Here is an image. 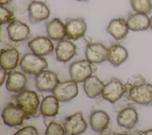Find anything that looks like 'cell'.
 Listing matches in <instances>:
<instances>
[{"instance_id": "2", "label": "cell", "mask_w": 152, "mask_h": 135, "mask_svg": "<svg viewBox=\"0 0 152 135\" xmlns=\"http://www.w3.org/2000/svg\"><path fill=\"white\" fill-rule=\"evenodd\" d=\"M128 99L142 105H149L152 103V84L141 83L130 87L127 91Z\"/></svg>"}, {"instance_id": "12", "label": "cell", "mask_w": 152, "mask_h": 135, "mask_svg": "<svg viewBox=\"0 0 152 135\" xmlns=\"http://www.w3.org/2000/svg\"><path fill=\"white\" fill-rule=\"evenodd\" d=\"M108 48L100 43H90L87 45L85 55L86 59L91 63L99 64L107 58Z\"/></svg>"}, {"instance_id": "11", "label": "cell", "mask_w": 152, "mask_h": 135, "mask_svg": "<svg viewBox=\"0 0 152 135\" xmlns=\"http://www.w3.org/2000/svg\"><path fill=\"white\" fill-rule=\"evenodd\" d=\"M7 30L10 39L15 42L26 40L30 36L29 27L26 23L18 20L11 21L8 26Z\"/></svg>"}, {"instance_id": "13", "label": "cell", "mask_w": 152, "mask_h": 135, "mask_svg": "<svg viewBox=\"0 0 152 135\" xmlns=\"http://www.w3.org/2000/svg\"><path fill=\"white\" fill-rule=\"evenodd\" d=\"M28 12L29 21L33 24L45 20L50 15L48 7L41 1H32L28 7Z\"/></svg>"}, {"instance_id": "20", "label": "cell", "mask_w": 152, "mask_h": 135, "mask_svg": "<svg viewBox=\"0 0 152 135\" xmlns=\"http://www.w3.org/2000/svg\"><path fill=\"white\" fill-rule=\"evenodd\" d=\"M20 61V53L14 48L2 49L1 52V67L7 70L15 68Z\"/></svg>"}, {"instance_id": "26", "label": "cell", "mask_w": 152, "mask_h": 135, "mask_svg": "<svg viewBox=\"0 0 152 135\" xmlns=\"http://www.w3.org/2000/svg\"><path fill=\"white\" fill-rule=\"evenodd\" d=\"M131 5L136 12L148 14L152 11L151 0H130Z\"/></svg>"}, {"instance_id": "27", "label": "cell", "mask_w": 152, "mask_h": 135, "mask_svg": "<svg viewBox=\"0 0 152 135\" xmlns=\"http://www.w3.org/2000/svg\"><path fill=\"white\" fill-rule=\"evenodd\" d=\"M65 134L64 127L61 124L52 121L46 127L45 131L46 135H64Z\"/></svg>"}, {"instance_id": "28", "label": "cell", "mask_w": 152, "mask_h": 135, "mask_svg": "<svg viewBox=\"0 0 152 135\" xmlns=\"http://www.w3.org/2000/svg\"><path fill=\"white\" fill-rule=\"evenodd\" d=\"M14 14L10 10L7 9L3 5H1L0 8V19L1 24L11 23L13 21Z\"/></svg>"}, {"instance_id": "32", "label": "cell", "mask_w": 152, "mask_h": 135, "mask_svg": "<svg viewBox=\"0 0 152 135\" xmlns=\"http://www.w3.org/2000/svg\"><path fill=\"white\" fill-rule=\"evenodd\" d=\"M1 1V5H7L10 4L12 0H0Z\"/></svg>"}, {"instance_id": "31", "label": "cell", "mask_w": 152, "mask_h": 135, "mask_svg": "<svg viewBox=\"0 0 152 135\" xmlns=\"http://www.w3.org/2000/svg\"><path fill=\"white\" fill-rule=\"evenodd\" d=\"M7 70H5V68H2L1 67V75H0V79H1V86H2L4 83V82L5 81L7 74Z\"/></svg>"}, {"instance_id": "22", "label": "cell", "mask_w": 152, "mask_h": 135, "mask_svg": "<svg viewBox=\"0 0 152 135\" xmlns=\"http://www.w3.org/2000/svg\"><path fill=\"white\" fill-rule=\"evenodd\" d=\"M46 31L48 36L53 40L60 41L66 36L65 24L58 18H54L46 24Z\"/></svg>"}, {"instance_id": "4", "label": "cell", "mask_w": 152, "mask_h": 135, "mask_svg": "<svg viewBox=\"0 0 152 135\" xmlns=\"http://www.w3.org/2000/svg\"><path fill=\"white\" fill-rule=\"evenodd\" d=\"M126 92V87L125 84H123L117 78L113 77L109 82L104 84L102 96L104 99L114 103L119 100Z\"/></svg>"}, {"instance_id": "24", "label": "cell", "mask_w": 152, "mask_h": 135, "mask_svg": "<svg viewBox=\"0 0 152 135\" xmlns=\"http://www.w3.org/2000/svg\"><path fill=\"white\" fill-rule=\"evenodd\" d=\"M84 82V90L88 98H94L102 95L104 84L96 76H91Z\"/></svg>"}, {"instance_id": "23", "label": "cell", "mask_w": 152, "mask_h": 135, "mask_svg": "<svg viewBox=\"0 0 152 135\" xmlns=\"http://www.w3.org/2000/svg\"><path fill=\"white\" fill-rule=\"evenodd\" d=\"M126 22L129 29L132 31H144L150 27V18L145 14H132L128 17Z\"/></svg>"}, {"instance_id": "10", "label": "cell", "mask_w": 152, "mask_h": 135, "mask_svg": "<svg viewBox=\"0 0 152 135\" xmlns=\"http://www.w3.org/2000/svg\"><path fill=\"white\" fill-rule=\"evenodd\" d=\"M66 36L71 40L83 37L87 31V23L83 18H68L65 23Z\"/></svg>"}, {"instance_id": "3", "label": "cell", "mask_w": 152, "mask_h": 135, "mask_svg": "<svg viewBox=\"0 0 152 135\" xmlns=\"http://www.w3.org/2000/svg\"><path fill=\"white\" fill-rule=\"evenodd\" d=\"M20 66L24 72L37 75L48 67V63L43 56L34 53L25 54L20 62Z\"/></svg>"}, {"instance_id": "7", "label": "cell", "mask_w": 152, "mask_h": 135, "mask_svg": "<svg viewBox=\"0 0 152 135\" xmlns=\"http://www.w3.org/2000/svg\"><path fill=\"white\" fill-rule=\"evenodd\" d=\"M27 115L17 103L6 106L2 111V118L5 124L10 127L18 126L23 123Z\"/></svg>"}, {"instance_id": "30", "label": "cell", "mask_w": 152, "mask_h": 135, "mask_svg": "<svg viewBox=\"0 0 152 135\" xmlns=\"http://www.w3.org/2000/svg\"><path fill=\"white\" fill-rule=\"evenodd\" d=\"M15 135H37L39 134V133L37 130V129L32 125H28L26 126L19 130H18L16 133H14Z\"/></svg>"}, {"instance_id": "25", "label": "cell", "mask_w": 152, "mask_h": 135, "mask_svg": "<svg viewBox=\"0 0 152 135\" xmlns=\"http://www.w3.org/2000/svg\"><path fill=\"white\" fill-rule=\"evenodd\" d=\"M59 108V100L54 95L46 96L40 105L41 114L46 117H55L58 113Z\"/></svg>"}, {"instance_id": "1", "label": "cell", "mask_w": 152, "mask_h": 135, "mask_svg": "<svg viewBox=\"0 0 152 135\" xmlns=\"http://www.w3.org/2000/svg\"><path fill=\"white\" fill-rule=\"evenodd\" d=\"M16 103L26 112L27 119L32 117H37L42 114L39 108L40 100L34 91L23 90L19 92L16 96Z\"/></svg>"}, {"instance_id": "15", "label": "cell", "mask_w": 152, "mask_h": 135, "mask_svg": "<svg viewBox=\"0 0 152 135\" xmlns=\"http://www.w3.org/2000/svg\"><path fill=\"white\" fill-rule=\"evenodd\" d=\"M55 54L58 61L68 62L76 54V46L68 40H60L55 48Z\"/></svg>"}, {"instance_id": "8", "label": "cell", "mask_w": 152, "mask_h": 135, "mask_svg": "<svg viewBox=\"0 0 152 135\" xmlns=\"http://www.w3.org/2000/svg\"><path fill=\"white\" fill-rule=\"evenodd\" d=\"M59 82L57 74L50 70H43L35 77V85L40 92H53Z\"/></svg>"}, {"instance_id": "9", "label": "cell", "mask_w": 152, "mask_h": 135, "mask_svg": "<svg viewBox=\"0 0 152 135\" xmlns=\"http://www.w3.org/2000/svg\"><path fill=\"white\" fill-rule=\"evenodd\" d=\"M64 127L66 134H80L86 131L87 128V124L82 112H77L66 118L64 124Z\"/></svg>"}, {"instance_id": "17", "label": "cell", "mask_w": 152, "mask_h": 135, "mask_svg": "<svg viewBox=\"0 0 152 135\" xmlns=\"http://www.w3.org/2000/svg\"><path fill=\"white\" fill-rule=\"evenodd\" d=\"M110 120V117L107 112L102 110H97L91 114L90 124L93 130L101 133L107 128Z\"/></svg>"}, {"instance_id": "16", "label": "cell", "mask_w": 152, "mask_h": 135, "mask_svg": "<svg viewBox=\"0 0 152 135\" xmlns=\"http://www.w3.org/2000/svg\"><path fill=\"white\" fill-rule=\"evenodd\" d=\"M129 30L127 22L123 18L112 19L106 28V31L117 40L125 38Z\"/></svg>"}, {"instance_id": "35", "label": "cell", "mask_w": 152, "mask_h": 135, "mask_svg": "<svg viewBox=\"0 0 152 135\" xmlns=\"http://www.w3.org/2000/svg\"><path fill=\"white\" fill-rule=\"evenodd\" d=\"M77 1H87V0H76Z\"/></svg>"}, {"instance_id": "19", "label": "cell", "mask_w": 152, "mask_h": 135, "mask_svg": "<svg viewBox=\"0 0 152 135\" xmlns=\"http://www.w3.org/2000/svg\"><path fill=\"white\" fill-rule=\"evenodd\" d=\"M27 84L26 76L17 71H11L6 81V88L9 92H20L24 90Z\"/></svg>"}, {"instance_id": "14", "label": "cell", "mask_w": 152, "mask_h": 135, "mask_svg": "<svg viewBox=\"0 0 152 135\" xmlns=\"http://www.w3.org/2000/svg\"><path fill=\"white\" fill-rule=\"evenodd\" d=\"M31 51L40 56H46L51 53L54 49V45L49 37L37 36L28 43Z\"/></svg>"}, {"instance_id": "5", "label": "cell", "mask_w": 152, "mask_h": 135, "mask_svg": "<svg viewBox=\"0 0 152 135\" xmlns=\"http://www.w3.org/2000/svg\"><path fill=\"white\" fill-rule=\"evenodd\" d=\"M52 92L59 101H69L75 98L78 93L77 82L72 79L59 82Z\"/></svg>"}, {"instance_id": "34", "label": "cell", "mask_w": 152, "mask_h": 135, "mask_svg": "<svg viewBox=\"0 0 152 135\" xmlns=\"http://www.w3.org/2000/svg\"><path fill=\"white\" fill-rule=\"evenodd\" d=\"M150 28L152 30V15L150 18Z\"/></svg>"}, {"instance_id": "6", "label": "cell", "mask_w": 152, "mask_h": 135, "mask_svg": "<svg viewBox=\"0 0 152 135\" xmlns=\"http://www.w3.org/2000/svg\"><path fill=\"white\" fill-rule=\"evenodd\" d=\"M69 70L71 79L77 83L83 82L93 73L92 63L87 59L77 61L70 65Z\"/></svg>"}, {"instance_id": "33", "label": "cell", "mask_w": 152, "mask_h": 135, "mask_svg": "<svg viewBox=\"0 0 152 135\" xmlns=\"http://www.w3.org/2000/svg\"><path fill=\"white\" fill-rule=\"evenodd\" d=\"M141 134H147V135L152 134V128H151V129L147 130H146V131H143Z\"/></svg>"}, {"instance_id": "21", "label": "cell", "mask_w": 152, "mask_h": 135, "mask_svg": "<svg viewBox=\"0 0 152 135\" xmlns=\"http://www.w3.org/2000/svg\"><path fill=\"white\" fill-rule=\"evenodd\" d=\"M128 57L127 49L119 44H114L108 48L107 58L114 67H118L125 62Z\"/></svg>"}, {"instance_id": "29", "label": "cell", "mask_w": 152, "mask_h": 135, "mask_svg": "<svg viewBox=\"0 0 152 135\" xmlns=\"http://www.w3.org/2000/svg\"><path fill=\"white\" fill-rule=\"evenodd\" d=\"M145 82V79L140 75H134L128 79L126 83L125 84L126 87V91L132 86Z\"/></svg>"}, {"instance_id": "18", "label": "cell", "mask_w": 152, "mask_h": 135, "mask_svg": "<svg viewBox=\"0 0 152 135\" xmlns=\"http://www.w3.org/2000/svg\"><path fill=\"white\" fill-rule=\"evenodd\" d=\"M118 124L122 127L131 129L138 121V115L137 111L132 107L123 109L117 115Z\"/></svg>"}]
</instances>
